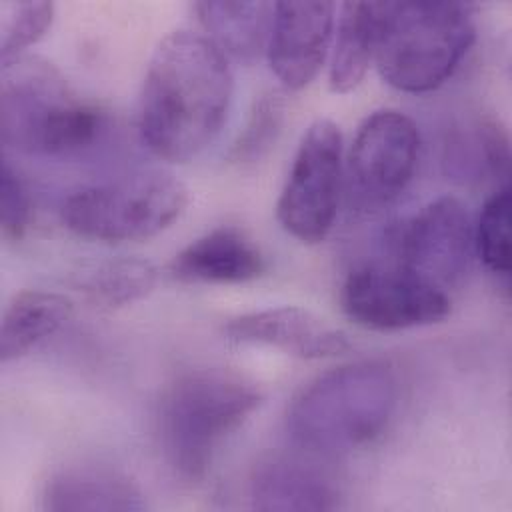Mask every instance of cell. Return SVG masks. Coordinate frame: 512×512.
<instances>
[{
  "instance_id": "1",
  "label": "cell",
  "mask_w": 512,
  "mask_h": 512,
  "mask_svg": "<svg viewBox=\"0 0 512 512\" xmlns=\"http://www.w3.org/2000/svg\"><path fill=\"white\" fill-rule=\"evenodd\" d=\"M232 94L226 56L200 32L172 30L146 66L136 114L140 140L158 158L192 160L222 132Z\"/></svg>"
},
{
  "instance_id": "2",
  "label": "cell",
  "mask_w": 512,
  "mask_h": 512,
  "mask_svg": "<svg viewBox=\"0 0 512 512\" xmlns=\"http://www.w3.org/2000/svg\"><path fill=\"white\" fill-rule=\"evenodd\" d=\"M104 132V114L82 100L62 72L40 56L0 64V140L40 158H72Z\"/></svg>"
},
{
  "instance_id": "3",
  "label": "cell",
  "mask_w": 512,
  "mask_h": 512,
  "mask_svg": "<svg viewBox=\"0 0 512 512\" xmlns=\"http://www.w3.org/2000/svg\"><path fill=\"white\" fill-rule=\"evenodd\" d=\"M396 376L382 360H360L316 376L286 414L290 438L306 452L340 456L382 434L396 408Z\"/></svg>"
},
{
  "instance_id": "4",
  "label": "cell",
  "mask_w": 512,
  "mask_h": 512,
  "mask_svg": "<svg viewBox=\"0 0 512 512\" xmlns=\"http://www.w3.org/2000/svg\"><path fill=\"white\" fill-rule=\"evenodd\" d=\"M262 404L260 388L228 368H194L162 394L158 438L170 468L184 480L206 476L222 442Z\"/></svg>"
},
{
  "instance_id": "5",
  "label": "cell",
  "mask_w": 512,
  "mask_h": 512,
  "mask_svg": "<svg viewBox=\"0 0 512 512\" xmlns=\"http://www.w3.org/2000/svg\"><path fill=\"white\" fill-rule=\"evenodd\" d=\"M474 36L468 4L384 2L374 60L392 88L426 94L456 72Z\"/></svg>"
},
{
  "instance_id": "6",
  "label": "cell",
  "mask_w": 512,
  "mask_h": 512,
  "mask_svg": "<svg viewBox=\"0 0 512 512\" xmlns=\"http://www.w3.org/2000/svg\"><path fill=\"white\" fill-rule=\"evenodd\" d=\"M188 202L182 180L168 172L144 170L72 192L60 214L64 226L76 236L132 242L170 228Z\"/></svg>"
},
{
  "instance_id": "7",
  "label": "cell",
  "mask_w": 512,
  "mask_h": 512,
  "mask_svg": "<svg viewBox=\"0 0 512 512\" xmlns=\"http://www.w3.org/2000/svg\"><path fill=\"white\" fill-rule=\"evenodd\" d=\"M342 186V132L332 120L318 118L300 138L276 202L284 232L304 244L322 242L334 226Z\"/></svg>"
},
{
  "instance_id": "8",
  "label": "cell",
  "mask_w": 512,
  "mask_h": 512,
  "mask_svg": "<svg viewBox=\"0 0 512 512\" xmlns=\"http://www.w3.org/2000/svg\"><path fill=\"white\" fill-rule=\"evenodd\" d=\"M418 152L420 134L412 118L398 110H376L366 116L344 162L350 210L370 214L390 206L412 182Z\"/></svg>"
},
{
  "instance_id": "9",
  "label": "cell",
  "mask_w": 512,
  "mask_h": 512,
  "mask_svg": "<svg viewBox=\"0 0 512 512\" xmlns=\"http://www.w3.org/2000/svg\"><path fill=\"white\" fill-rule=\"evenodd\" d=\"M396 266L450 294L464 280L474 254V224L462 200L440 196L404 220L390 236Z\"/></svg>"
},
{
  "instance_id": "10",
  "label": "cell",
  "mask_w": 512,
  "mask_h": 512,
  "mask_svg": "<svg viewBox=\"0 0 512 512\" xmlns=\"http://www.w3.org/2000/svg\"><path fill=\"white\" fill-rule=\"evenodd\" d=\"M344 314L358 326L382 332L442 322L450 316V294L418 280L394 262H362L340 288Z\"/></svg>"
},
{
  "instance_id": "11",
  "label": "cell",
  "mask_w": 512,
  "mask_h": 512,
  "mask_svg": "<svg viewBox=\"0 0 512 512\" xmlns=\"http://www.w3.org/2000/svg\"><path fill=\"white\" fill-rule=\"evenodd\" d=\"M332 2H276L266 58L286 90L308 86L324 64L336 24Z\"/></svg>"
},
{
  "instance_id": "12",
  "label": "cell",
  "mask_w": 512,
  "mask_h": 512,
  "mask_svg": "<svg viewBox=\"0 0 512 512\" xmlns=\"http://www.w3.org/2000/svg\"><path fill=\"white\" fill-rule=\"evenodd\" d=\"M222 334L234 344L278 348L298 358H330L350 350L348 336L300 306H274L230 318Z\"/></svg>"
},
{
  "instance_id": "13",
  "label": "cell",
  "mask_w": 512,
  "mask_h": 512,
  "mask_svg": "<svg viewBox=\"0 0 512 512\" xmlns=\"http://www.w3.org/2000/svg\"><path fill=\"white\" fill-rule=\"evenodd\" d=\"M266 262L258 246L236 226H218L192 240L168 264L184 284H242L258 278Z\"/></svg>"
},
{
  "instance_id": "14",
  "label": "cell",
  "mask_w": 512,
  "mask_h": 512,
  "mask_svg": "<svg viewBox=\"0 0 512 512\" xmlns=\"http://www.w3.org/2000/svg\"><path fill=\"white\" fill-rule=\"evenodd\" d=\"M42 508L48 512H140L146 500L122 470L76 464L50 476L42 492Z\"/></svg>"
},
{
  "instance_id": "15",
  "label": "cell",
  "mask_w": 512,
  "mask_h": 512,
  "mask_svg": "<svg viewBox=\"0 0 512 512\" xmlns=\"http://www.w3.org/2000/svg\"><path fill=\"white\" fill-rule=\"evenodd\" d=\"M338 488L320 470L296 460H268L248 482L250 508L266 512H326L338 508Z\"/></svg>"
},
{
  "instance_id": "16",
  "label": "cell",
  "mask_w": 512,
  "mask_h": 512,
  "mask_svg": "<svg viewBox=\"0 0 512 512\" xmlns=\"http://www.w3.org/2000/svg\"><path fill=\"white\" fill-rule=\"evenodd\" d=\"M444 174L458 184L508 182L510 144L504 126L488 116L458 124L442 152Z\"/></svg>"
},
{
  "instance_id": "17",
  "label": "cell",
  "mask_w": 512,
  "mask_h": 512,
  "mask_svg": "<svg viewBox=\"0 0 512 512\" xmlns=\"http://www.w3.org/2000/svg\"><path fill=\"white\" fill-rule=\"evenodd\" d=\"M384 2H344L340 6L328 68V84L338 94H348L364 80L376 54Z\"/></svg>"
},
{
  "instance_id": "18",
  "label": "cell",
  "mask_w": 512,
  "mask_h": 512,
  "mask_svg": "<svg viewBox=\"0 0 512 512\" xmlns=\"http://www.w3.org/2000/svg\"><path fill=\"white\" fill-rule=\"evenodd\" d=\"M204 36L228 58L250 64L266 52L274 4L270 2H196Z\"/></svg>"
},
{
  "instance_id": "19",
  "label": "cell",
  "mask_w": 512,
  "mask_h": 512,
  "mask_svg": "<svg viewBox=\"0 0 512 512\" xmlns=\"http://www.w3.org/2000/svg\"><path fill=\"white\" fill-rule=\"evenodd\" d=\"M72 314V302L58 292L22 290L4 310L0 360L8 364L30 354L52 336Z\"/></svg>"
},
{
  "instance_id": "20",
  "label": "cell",
  "mask_w": 512,
  "mask_h": 512,
  "mask_svg": "<svg viewBox=\"0 0 512 512\" xmlns=\"http://www.w3.org/2000/svg\"><path fill=\"white\" fill-rule=\"evenodd\" d=\"M158 280V270L142 258H110L82 270L76 288L100 306H126L148 296Z\"/></svg>"
},
{
  "instance_id": "21",
  "label": "cell",
  "mask_w": 512,
  "mask_h": 512,
  "mask_svg": "<svg viewBox=\"0 0 512 512\" xmlns=\"http://www.w3.org/2000/svg\"><path fill=\"white\" fill-rule=\"evenodd\" d=\"M474 252L496 276H510V186H498L474 224Z\"/></svg>"
},
{
  "instance_id": "22",
  "label": "cell",
  "mask_w": 512,
  "mask_h": 512,
  "mask_svg": "<svg viewBox=\"0 0 512 512\" xmlns=\"http://www.w3.org/2000/svg\"><path fill=\"white\" fill-rule=\"evenodd\" d=\"M54 4L44 0L0 2V62L26 54L52 26Z\"/></svg>"
},
{
  "instance_id": "23",
  "label": "cell",
  "mask_w": 512,
  "mask_h": 512,
  "mask_svg": "<svg viewBox=\"0 0 512 512\" xmlns=\"http://www.w3.org/2000/svg\"><path fill=\"white\" fill-rule=\"evenodd\" d=\"M284 118V100L278 94H264L250 120L232 148V158L236 162H254L264 156L276 142Z\"/></svg>"
},
{
  "instance_id": "24",
  "label": "cell",
  "mask_w": 512,
  "mask_h": 512,
  "mask_svg": "<svg viewBox=\"0 0 512 512\" xmlns=\"http://www.w3.org/2000/svg\"><path fill=\"white\" fill-rule=\"evenodd\" d=\"M0 226L6 238L18 240L26 234L32 216L28 190L10 162L4 158L0 174Z\"/></svg>"
}]
</instances>
